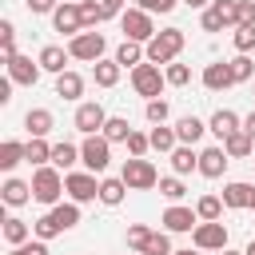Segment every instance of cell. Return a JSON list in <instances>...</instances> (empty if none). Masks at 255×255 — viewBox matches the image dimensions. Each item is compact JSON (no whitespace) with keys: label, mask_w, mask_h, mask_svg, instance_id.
Wrapping results in <instances>:
<instances>
[{"label":"cell","mask_w":255,"mask_h":255,"mask_svg":"<svg viewBox=\"0 0 255 255\" xmlns=\"http://www.w3.org/2000/svg\"><path fill=\"white\" fill-rule=\"evenodd\" d=\"M231 84H235V76H231V64H227V60H215V64L203 68V88H207V92H223V88H231Z\"/></svg>","instance_id":"obj_18"},{"label":"cell","mask_w":255,"mask_h":255,"mask_svg":"<svg viewBox=\"0 0 255 255\" xmlns=\"http://www.w3.org/2000/svg\"><path fill=\"white\" fill-rule=\"evenodd\" d=\"M56 96H60V100H80V96H84V76L72 72V68H68L64 76H56Z\"/></svg>","instance_id":"obj_24"},{"label":"cell","mask_w":255,"mask_h":255,"mask_svg":"<svg viewBox=\"0 0 255 255\" xmlns=\"http://www.w3.org/2000/svg\"><path fill=\"white\" fill-rule=\"evenodd\" d=\"M243 131H247V135H251V139H255V112H251V116H247V120H243Z\"/></svg>","instance_id":"obj_54"},{"label":"cell","mask_w":255,"mask_h":255,"mask_svg":"<svg viewBox=\"0 0 255 255\" xmlns=\"http://www.w3.org/2000/svg\"><path fill=\"white\" fill-rule=\"evenodd\" d=\"M179 0H135V8H143V12H171Z\"/></svg>","instance_id":"obj_50"},{"label":"cell","mask_w":255,"mask_h":255,"mask_svg":"<svg viewBox=\"0 0 255 255\" xmlns=\"http://www.w3.org/2000/svg\"><path fill=\"white\" fill-rule=\"evenodd\" d=\"M147 139H151V151H175L179 147V135H175V128H167V124H155L151 131H147Z\"/></svg>","instance_id":"obj_25"},{"label":"cell","mask_w":255,"mask_h":255,"mask_svg":"<svg viewBox=\"0 0 255 255\" xmlns=\"http://www.w3.org/2000/svg\"><path fill=\"white\" fill-rule=\"evenodd\" d=\"M80 12H84V28H88V32H92V28H100V24L108 20L104 4H96V0H80Z\"/></svg>","instance_id":"obj_38"},{"label":"cell","mask_w":255,"mask_h":255,"mask_svg":"<svg viewBox=\"0 0 255 255\" xmlns=\"http://www.w3.org/2000/svg\"><path fill=\"white\" fill-rule=\"evenodd\" d=\"M120 179L128 183V191H151V187H159V171H155V163L151 159H124V171H120Z\"/></svg>","instance_id":"obj_4"},{"label":"cell","mask_w":255,"mask_h":255,"mask_svg":"<svg viewBox=\"0 0 255 255\" xmlns=\"http://www.w3.org/2000/svg\"><path fill=\"white\" fill-rule=\"evenodd\" d=\"M120 72H124V68H120L116 60H100V64H92V76H96L100 88H116V84H120Z\"/></svg>","instance_id":"obj_32"},{"label":"cell","mask_w":255,"mask_h":255,"mask_svg":"<svg viewBox=\"0 0 255 255\" xmlns=\"http://www.w3.org/2000/svg\"><path fill=\"white\" fill-rule=\"evenodd\" d=\"M231 64V76H235V84H247V80H255V60L251 56H235V60H227Z\"/></svg>","instance_id":"obj_39"},{"label":"cell","mask_w":255,"mask_h":255,"mask_svg":"<svg viewBox=\"0 0 255 255\" xmlns=\"http://www.w3.org/2000/svg\"><path fill=\"white\" fill-rule=\"evenodd\" d=\"M195 215H199V223H215V219L223 215V199H219V195H199Z\"/></svg>","instance_id":"obj_34"},{"label":"cell","mask_w":255,"mask_h":255,"mask_svg":"<svg viewBox=\"0 0 255 255\" xmlns=\"http://www.w3.org/2000/svg\"><path fill=\"white\" fill-rule=\"evenodd\" d=\"M239 24H255V0H239Z\"/></svg>","instance_id":"obj_51"},{"label":"cell","mask_w":255,"mask_h":255,"mask_svg":"<svg viewBox=\"0 0 255 255\" xmlns=\"http://www.w3.org/2000/svg\"><path fill=\"white\" fill-rule=\"evenodd\" d=\"M147 151H151V139H147L143 131H131V135H128V155H131V159H143Z\"/></svg>","instance_id":"obj_45"},{"label":"cell","mask_w":255,"mask_h":255,"mask_svg":"<svg viewBox=\"0 0 255 255\" xmlns=\"http://www.w3.org/2000/svg\"><path fill=\"white\" fill-rule=\"evenodd\" d=\"M251 211H255V199H251Z\"/></svg>","instance_id":"obj_59"},{"label":"cell","mask_w":255,"mask_h":255,"mask_svg":"<svg viewBox=\"0 0 255 255\" xmlns=\"http://www.w3.org/2000/svg\"><path fill=\"white\" fill-rule=\"evenodd\" d=\"M76 223H80V203H72V199H68V203H56V207H48V211H44V215L32 223V235L48 243V239H56V235L72 231Z\"/></svg>","instance_id":"obj_1"},{"label":"cell","mask_w":255,"mask_h":255,"mask_svg":"<svg viewBox=\"0 0 255 255\" xmlns=\"http://www.w3.org/2000/svg\"><path fill=\"white\" fill-rule=\"evenodd\" d=\"M139 255H175V251H171V239H167V231H155Z\"/></svg>","instance_id":"obj_44"},{"label":"cell","mask_w":255,"mask_h":255,"mask_svg":"<svg viewBox=\"0 0 255 255\" xmlns=\"http://www.w3.org/2000/svg\"><path fill=\"white\" fill-rule=\"evenodd\" d=\"M243 255H255V239H251V243H247V247H243Z\"/></svg>","instance_id":"obj_57"},{"label":"cell","mask_w":255,"mask_h":255,"mask_svg":"<svg viewBox=\"0 0 255 255\" xmlns=\"http://www.w3.org/2000/svg\"><path fill=\"white\" fill-rule=\"evenodd\" d=\"M100 4H104V12H108V20H112V16H124V12H128V8H124L128 0H100Z\"/></svg>","instance_id":"obj_52"},{"label":"cell","mask_w":255,"mask_h":255,"mask_svg":"<svg viewBox=\"0 0 255 255\" xmlns=\"http://www.w3.org/2000/svg\"><path fill=\"white\" fill-rule=\"evenodd\" d=\"M64 191H68L72 203H92V199H100V179L92 171H68L64 175Z\"/></svg>","instance_id":"obj_9"},{"label":"cell","mask_w":255,"mask_h":255,"mask_svg":"<svg viewBox=\"0 0 255 255\" xmlns=\"http://www.w3.org/2000/svg\"><path fill=\"white\" fill-rule=\"evenodd\" d=\"M131 131H135V128L128 124V116H108V124H104V131H100V135H104L108 143H128V135H131Z\"/></svg>","instance_id":"obj_28"},{"label":"cell","mask_w":255,"mask_h":255,"mask_svg":"<svg viewBox=\"0 0 255 255\" xmlns=\"http://www.w3.org/2000/svg\"><path fill=\"white\" fill-rule=\"evenodd\" d=\"M151 235H155V231H151L147 223H131V227H128V247H131V251H143Z\"/></svg>","instance_id":"obj_41"},{"label":"cell","mask_w":255,"mask_h":255,"mask_svg":"<svg viewBox=\"0 0 255 255\" xmlns=\"http://www.w3.org/2000/svg\"><path fill=\"white\" fill-rule=\"evenodd\" d=\"M251 163H255V159H251Z\"/></svg>","instance_id":"obj_61"},{"label":"cell","mask_w":255,"mask_h":255,"mask_svg":"<svg viewBox=\"0 0 255 255\" xmlns=\"http://www.w3.org/2000/svg\"><path fill=\"white\" fill-rule=\"evenodd\" d=\"M24 163H32V167L52 163V143H48V139H28V143H24Z\"/></svg>","instance_id":"obj_31"},{"label":"cell","mask_w":255,"mask_h":255,"mask_svg":"<svg viewBox=\"0 0 255 255\" xmlns=\"http://www.w3.org/2000/svg\"><path fill=\"white\" fill-rule=\"evenodd\" d=\"M20 159H24V143L20 139H4L0 143V171H12Z\"/></svg>","instance_id":"obj_35"},{"label":"cell","mask_w":255,"mask_h":255,"mask_svg":"<svg viewBox=\"0 0 255 255\" xmlns=\"http://www.w3.org/2000/svg\"><path fill=\"white\" fill-rule=\"evenodd\" d=\"M239 128H243V120H239V116H235L231 108H219V112H215V116L207 120V131H211V135H219V143H223L227 135H235Z\"/></svg>","instance_id":"obj_20"},{"label":"cell","mask_w":255,"mask_h":255,"mask_svg":"<svg viewBox=\"0 0 255 255\" xmlns=\"http://www.w3.org/2000/svg\"><path fill=\"white\" fill-rule=\"evenodd\" d=\"M112 60H116L120 68H139V64L147 60V52H143V48H139L135 40H124V44L116 48V56H112Z\"/></svg>","instance_id":"obj_27"},{"label":"cell","mask_w":255,"mask_h":255,"mask_svg":"<svg viewBox=\"0 0 255 255\" xmlns=\"http://www.w3.org/2000/svg\"><path fill=\"white\" fill-rule=\"evenodd\" d=\"M227 163H231V155L223 151V143L199 151V175H203V179H219V175L227 171Z\"/></svg>","instance_id":"obj_14"},{"label":"cell","mask_w":255,"mask_h":255,"mask_svg":"<svg viewBox=\"0 0 255 255\" xmlns=\"http://www.w3.org/2000/svg\"><path fill=\"white\" fill-rule=\"evenodd\" d=\"M171 171H175V175H191V171H199V151L187 147V143H179V147L171 151Z\"/></svg>","instance_id":"obj_23"},{"label":"cell","mask_w":255,"mask_h":255,"mask_svg":"<svg viewBox=\"0 0 255 255\" xmlns=\"http://www.w3.org/2000/svg\"><path fill=\"white\" fill-rule=\"evenodd\" d=\"M4 68H8V80H12V84H24V88H32V84L40 80V72H44L40 64H32V56H16V60H8Z\"/></svg>","instance_id":"obj_17"},{"label":"cell","mask_w":255,"mask_h":255,"mask_svg":"<svg viewBox=\"0 0 255 255\" xmlns=\"http://www.w3.org/2000/svg\"><path fill=\"white\" fill-rule=\"evenodd\" d=\"M251 92H255V84H251Z\"/></svg>","instance_id":"obj_60"},{"label":"cell","mask_w":255,"mask_h":255,"mask_svg":"<svg viewBox=\"0 0 255 255\" xmlns=\"http://www.w3.org/2000/svg\"><path fill=\"white\" fill-rule=\"evenodd\" d=\"M52 28H56L60 36H68V40L80 36V32H84V12H80V4H76V0H64V4L52 12Z\"/></svg>","instance_id":"obj_11"},{"label":"cell","mask_w":255,"mask_h":255,"mask_svg":"<svg viewBox=\"0 0 255 255\" xmlns=\"http://www.w3.org/2000/svg\"><path fill=\"white\" fill-rule=\"evenodd\" d=\"M183 28H163V32H155L151 36V44H143V52H147V64H175V56L183 52Z\"/></svg>","instance_id":"obj_3"},{"label":"cell","mask_w":255,"mask_h":255,"mask_svg":"<svg viewBox=\"0 0 255 255\" xmlns=\"http://www.w3.org/2000/svg\"><path fill=\"white\" fill-rule=\"evenodd\" d=\"M0 195H4V203H8V207H24V203L32 199V183H24V179L8 175V179H4V187H0Z\"/></svg>","instance_id":"obj_21"},{"label":"cell","mask_w":255,"mask_h":255,"mask_svg":"<svg viewBox=\"0 0 255 255\" xmlns=\"http://www.w3.org/2000/svg\"><path fill=\"white\" fill-rule=\"evenodd\" d=\"M72 124H76V131H84V135H100V131H104V124H108V112H104V104H100V100H84V104L76 108Z\"/></svg>","instance_id":"obj_10"},{"label":"cell","mask_w":255,"mask_h":255,"mask_svg":"<svg viewBox=\"0 0 255 255\" xmlns=\"http://www.w3.org/2000/svg\"><path fill=\"white\" fill-rule=\"evenodd\" d=\"M175 255H203V251H191V247H179Z\"/></svg>","instance_id":"obj_56"},{"label":"cell","mask_w":255,"mask_h":255,"mask_svg":"<svg viewBox=\"0 0 255 255\" xmlns=\"http://www.w3.org/2000/svg\"><path fill=\"white\" fill-rule=\"evenodd\" d=\"M187 8H211V0H183Z\"/></svg>","instance_id":"obj_55"},{"label":"cell","mask_w":255,"mask_h":255,"mask_svg":"<svg viewBox=\"0 0 255 255\" xmlns=\"http://www.w3.org/2000/svg\"><path fill=\"white\" fill-rule=\"evenodd\" d=\"M159 195H163V199H171V203H179V199L187 195V187H183V179H179V175H163V179H159Z\"/></svg>","instance_id":"obj_40"},{"label":"cell","mask_w":255,"mask_h":255,"mask_svg":"<svg viewBox=\"0 0 255 255\" xmlns=\"http://www.w3.org/2000/svg\"><path fill=\"white\" fill-rule=\"evenodd\" d=\"M124 195H128V183H124L120 175L100 179V203H104V207H120V203H124Z\"/></svg>","instance_id":"obj_26"},{"label":"cell","mask_w":255,"mask_h":255,"mask_svg":"<svg viewBox=\"0 0 255 255\" xmlns=\"http://www.w3.org/2000/svg\"><path fill=\"white\" fill-rule=\"evenodd\" d=\"M223 151H227L231 159H247V155L255 151V139H251V135H247V131L239 128L235 135H227V139H223Z\"/></svg>","instance_id":"obj_29"},{"label":"cell","mask_w":255,"mask_h":255,"mask_svg":"<svg viewBox=\"0 0 255 255\" xmlns=\"http://www.w3.org/2000/svg\"><path fill=\"white\" fill-rule=\"evenodd\" d=\"M0 104H12V80L8 76L0 80Z\"/></svg>","instance_id":"obj_53"},{"label":"cell","mask_w":255,"mask_h":255,"mask_svg":"<svg viewBox=\"0 0 255 255\" xmlns=\"http://www.w3.org/2000/svg\"><path fill=\"white\" fill-rule=\"evenodd\" d=\"M72 163H80V147L68 143V139H64V143H52V167H60V171L68 175Z\"/></svg>","instance_id":"obj_30"},{"label":"cell","mask_w":255,"mask_h":255,"mask_svg":"<svg viewBox=\"0 0 255 255\" xmlns=\"http://www.w3.org/2000/svg\"><path fill=\"white\" fill-rule=\"evenodd\" d=\"M68 52H72V60L100 64V60H104V52H108V40H104V32H100V28H92V32L72 36V40H68Z\"/></svg>","instance_id":"obj_5"},{"label":"cell","mask_w":255,"mask_h":255,"mask_svg":"<svg viewBox=\"0 0 255 255\" xmlns=\"http://www.w3.org/2000/svg\"><path fill=\"white\" fill-rule=\"evenodd\" d=\"M211 8L223 16L227 28H239V0H211Z\"/></svg>","instance_id":"obj_42"},{"label":"cell","mask_w":255,"mask_h":255,"mask_svg":"<svg viewBox=\"0 0 255 255\" xmlns=\"http://www.w3.org/2000/svg\"><path fill=\"white\" fill-rule=\"evenodd\" d=\"M231 44H235L239 56H251V52H255V24H239V28L231 32Z\"/></svg>","instance_id":"obj_36"},{"label":"cell","mask_w":255,"mask_h":255,"mask_svg":"<svg viewBox=\"0 0 255 255\" xmlns=\"http://www.w3.org/2000/svg\"><path fill=\"white\" fill-rule=\"evenodd\" d=\"M191 243H195V251H223L227 247V227L219 219L215 223H199L191 231Z\"/></svg>","instance_id":"obj_12"},{"label":"cell","mask_w":255,"mask_h":255,"mask_svg":"<svg viewBox=\"0 0 255 255\" xmlns=\"http://www.w3.org/2000/svg\"><path fill=\"white\" fill-rule=\"evenodd\" d=\"M4 239H8L12 247H20V243H28V239H32V227H28L20 215H8V219H4Z\"/></svg>","instance_id":"obj_33"},{"label":"cell","mask_w":255,"mask_h":255,"mask_svg":"<svg viewBox=\"0 0 255 255\" xmlns=\"http://www.w3.org/2000/svg\"><path fill=\"white\" fill-rule=\"evenodd\" d=\"M68 60H72V52L60 48V44H44L40 56H36V64H40L44 72H52V76H64V72H68Z\"/></svg>","instance_id":"obj_16"},{"label":"cell","mask_w":255,"mask_h":255,"mask_svg":"<svg viewBox=\"0 0 255 255\" xmlns=\"http://www.w3.org/2000/svg\"><path fill=\"white\" fill-rule=\"evenodd\" d=\"M76 4H80V0H76Z\"/></svg>","instance_id":"obj_62"},{"label":"cell","mask_w":255,"mask_h":255,"mask_svg":"<svg viewBox=\"0 0 255 255\" xmlns=\"http://www.w3.org/2000/svg\"><path fill=\"white\" fill-rule=\"evenodd\" d=\"M131 88H135V96H143V100H159V92L167 88V76L159 72V64H139V68H131Z\"/></svg>","instance_id":"obj_7"},{"label":"cell","mask_w":255,"mask_h":255,"mask_svg":"<svg viewBox=\"0 0 255 255\" xmlns=\"http://www.w3.org/2000/svg\"><path fill=\"white\" fill-rule=\"evenodd\" d=\"M0 52H4V64L20 56V52H16V28H12V20H8V16L0 20Z\"/></svg>","instance_id":"obj_37"},{"label":"cell","mask_w":255,"mask_h":255,"mask_svg":"<svg viewBox=\"0 0 255 255\" xmlns=\"http://www.w3.org/2000/svg\"><path fill=\"white\" fill-rule=\"evenodd\" d=\"M80 163H84V171L104 175L108 163H112V143H108L104 135H84V143H80Z\"/></svg>","instance_id":"obj_6"},{"label":"cell","mask_w":255,"mask_h":255,"mask_svg":"<svg viewBox=\"0 0 255 255\" xmlns=\"http://www.w3.org/2000/svg\"><path fill=\"white\" fill-rule=\"evenodd\" d=\"M219 255H243V251H227V247H223V251H219Z\"/></svg>","instance_id":"obj_58"},{"label":"cell","mask_w":255,"mask_h":255,"mask_svg":"<svg viewBox=\"0 0 255 255\" xmlns=\"http://www.w3.org/2000/svg\"><path fill=\"white\" fill-rule=\"evenodd\" d=\"M143 116H147L151 124H167V116H171V108H167V100H147V108H143Z\"/></svg>","instance_id":"obj_46"},{"label":"cell","mask_w":255,"mask_h":255,"mask_svg":"<svg viewBox=\"0 0 255 255\" xmlns=\"http://www.w3.org/2000/svg\"><path fill=\"white\" fill-rule=\"evenodd\" d=\"M159 223H163V231L183 235V231H195V227H199V215H195L191 207H183V203H171V207L159 215Z\"/></svg>","instance_id":"obj_13"},{"label":"cell","mask_w":255,"mask_h":255,"mask_svg":"<svg viewBox=\"0 0 255 255\" xmlns=\"http://www.w3.org/2000/svg\"><path fill=\"white\" fill-rule=\"evenodd\" d=\"M60 195H64V171L52 167V163L36 167V171H32V199L44 203V207H56Z\"/></svg>","instance_id":"obj_2"},{"label":"cell","mask_w":255,"mask_h":255,"mask_svg":"<svg viewBox=\"0 0 255 255\" xmlns=\"http://www.w3.org/2000/svg\"><path fill=\"white\" fill-rule=\"evenodd\" d=\"M24 4H28L32 16H52V12L60 8V0H24Z\"/></svg>","instance_id":"obj_49"},{"label":"cell","mask_w":255,"mask_h":255,"mask_svg":"<svg viewBox=\"0 0 255 255\" xmlns=\"http://www.w3.org/2000/svg\"><path fill=\"white\" fill-rule=\"evenodd\" d=\"M223 207H231V211H243V207H251V199H255V183H243V179H231V183H223Z\"/></svg>","instance_id":"obj_15"},{"label":"cell","mask_w":255,"mask_h":255,"mask_svg":"<svg viewBox=\"0 0 255 255\" xmlns=\"http://www.w3.org/2000/svg\"><path fill=\"white\" fill-rule=\"evenodd\" d=\"M24 128H28L32 139H44V135L56 128V116H52L48 108H28V112H24Z\"/></svg>","instance_id":"obj_19"},{"label":"cell","mask_w":255,"mask_h":255,"mask_svg":"<svg viewBox=\"0 0 255 255\" xmlns=\"http://www.w3.org/2000/svg\"><path fill=\"white\" fill-rule=\"evenodd\" d=\"M199 24H203V32H223V28H227V24H223V16H219L215 8H203Z\"/></svg>","instance_id":"obj_47"},{"label":"cell","mask_w":255,"mask_h":255,"mask_svg":"<svg viewBox=\"0 0 255 255\" xmlns=\"http://www.w3.org/2000/svg\"><path fill=\"white\" fill-rule=\"evenodd\" d=\"M163 76H167L171 88H187V84H191V68H187V64H167Z\"/></svg>","instance_id":"obj_43"},{"label":"cell","mask_w":255,"mask_h":255,"mask_svg":"<svg viewBox=\"0 0 255 255\" xmlns=\"http://www.w3.org/2000/svg\"><path fill=\"white\" fill-rule=\"evenodd\" d=\"M203 131H207V124H203L199 116H183V120L175 124V135H179V143H187V147H195V143L203 139Z\"/></svg>","instance_id":"obj_22"},{"label":"cell","mask_w":255,"mask_h":255,"mask_svg":"<svg viewBox=\"0 0 255 255\" xmlns=\"http://www.w3.org/2000/svg\"><path fill=\"white\" fill-rule=\"evenodd\" d=\"M8 255H48V243H44V239H28V243L12 247Z\"/></svg>","instance_id":"obj_48"},{"label":"cell","mask_w":255,"mask_h":255,"mask_svg":"<svg viewBox=\"0 0 255 255\" xmlns=\"http://www.w3.org/2000/svg\"><path fill=\"white\" fill-rule=\"evenodd\" d=\"M120 28H124V40H135V44H151V36H155L151 12H143V8H128L120 16Z\"/></svg>","instance_id":"obj_8"}]
</instances>
